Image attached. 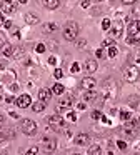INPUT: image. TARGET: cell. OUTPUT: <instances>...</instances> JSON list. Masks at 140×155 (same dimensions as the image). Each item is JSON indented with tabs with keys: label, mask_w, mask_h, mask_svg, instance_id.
<instances>
[{
	"label": "cell",
	"mask_w": 140,
	"mask_h": 155,
	"mask_svg": "<svg viewBox=\"0 0 140 155\" xmlns=\"http://www.w3.org/2000/svg\"><path fill=\"white\" fill-rule=\"evenodd\" d=\"M118 92V85L113 78H107L102 85V98L103 100H113Z\"/></svg>",
	"instance_id": "1"
},
{
	"label": "cell",
	"mask_w": 140,
	"mask_h": 155,
	"mask_svg": "<svg viewBox=\"0 0 140 155\" xmlns=\"http://www.w3.org/2000/svg\"><path fill=\"white\" fill-rule=\"evenodd\" d=\"M80 34V27L77 22L70 20L65 24V27H63V38H65L67 42H75L77 37H78Z\"/></svg>",
	"instance_id": "2"
},
{
	"label": "cell",
	"mask_w": 140,
	"mask_h": 155,
	"mask_svg": "<svg viewBox=\"0 0 140 155\" xmlns=\"http://www.w3.org/2000/svg\"><path fill=\"white\" fill-rule=\"evenodd\" d=\"M20 130H22L25 135L32 137V135L37 134V130H38V125H37L35 122L32 120V118H22V120H20Z\"/></svg>",
	"instance_id": "3"
},
{
	"label": "cell",
	"mask_w": 140,
	"mask_h": 155,
	"mask_svg": "<svg viewBox=\"0 0 140 155\" xmlns=\"http://www.w3.org/2000/svg\"><path fill=\"white\" fill-rule=\"evenodd\" d=\"M45 120H47V124H48L53 130H57V132H62L63 127H65V120H63V117H62V115H58V114L50 115V117L45 118Z\"/></svg>",
	"instance_id": "4"
},
{
	"label": "cell",
	"mask_w": 140,
	"mask_h": 155,
	"mask_svg": "<svg viewBox=\"0 0 140 155\" xmlns=\"http://www.w3.org/2000/svg\"><path fill=\"white\" fill-rule=\"evenodd\" d=\"M123 78H125V82H128V84H133V82L138 80L140 70L137 68V65H128V67L123 70Z\"/></svg>",
	"instance_id": "5"
},
{
	"label": "cell",
	"mask_w": 140,
	"mask_h": 155,
	"mask_svg": "<svg viewBox=\"0 0 140 155\" xmlns=\"http://www.w3.org/2000/svg\"><path fill=\"white\" fill-rule=\"evenodd\" d=\"M138 128H140V122L132 118V120L125 122V125H123V134L128 135V137H133V135L138 132Z\"/></svg>",
	"instance_id": "6"
},
{
	"label": "cell",
	"mask_w": 140,
	"mask_h": 155,
	"mask_svg": "<svg viewBox=\"0 0 140 155\" xmlns=\"http://www.w3.org/2000/svg\"><path fill=\"white\" fill-rule=\"evenodd\" d=\"M127 34H128V37L140 35V20H137V18L127 20Z\"/></svg>",
	"instance_id": "7"
},
{
	"label": "cell",
	"mask_w": 140,
	"mask_h": 155,
	"mask_svg": "<svg viewBox=\"0 0 140 155\" xmlns=\"http://www.w3.org/2000/svg\"><path fill=\"white\" fill-rule=\"evenodd\" d=\"M108 34L112 35L113 38H120L123 34V22L122 20H115V24L112 25V28L108 30Z\"/></svg>",
	"instance_id": "8"
},
{
	"label": "cell",
	"mask_w": 140,
	"mask_h": 155,
	"mask_svg": "<svg viewBox=\"0 0 140 155\" xmlns=\"http://www.w3.org/2000/svg\"><path fill=\"white\" fill-rule=\"evenodd\" d=\"M42 148L45 153H53L57 148V142L53 138H43L42 140Z\"/></svg>",
	"instance_id": "9"
},
{
	"label": "cell",
	"mask_w": 140,
	"mask_h": 155,
	"mask_svg": "<svg viewBox=\"0 0 140 155\" xmlns=\"http://www.w3.org/2000/svg\"><path fill=\"white\" fill-rule=\"evenodd\" d=\"M73 105V98L72 97H65L63 100H60L58 104H57V112H65V110H70Z\"/></svg>",
	"instance_id": "10"
},
{
	"label": "cell",
	"mask_w": 140,
	"mask_h": 155,
	"mask_svg": "<svg viewBox=\"0 0 140 155\" xmlns=\"http://www.w3.org/2000/svg\"><path fill=\"white\" fill-rule=\"evenodd\" d=\"M95 85H97V80L93 77H83L82 82H80V87H82L85 92L93 90V88H95Z\"/></svg>",
	"instance_id": "11"
},
{
	"label": "cell",
	"mask_w": 140,
	"mask_h": 155,
	"mask_svg": "<svg viewBox=\"0 0 140 155\" xmlns=\"http://www.w3.org/2000/svg\"><path fill=\"white\" fill-rule=\"evenodd\" d=\"M17 105H18L20 108H27V107H32V97H30L28 94H22L18 98H17L15 102Z\"/></svg>",
	"instance_id": "12"
},
{
	"label": "cell",
	"mask_w": 140,
	"mask_h": 155,
	"mask_svg": "<svg viewBox=\"0 0 140 155\" xmlns=\"http://www.w3.org/2000/svg\"><path fill=\"white\" fill-rule=\"evenodd\" d=\"M73 142L77 145H80V147H85V145L90 143V137H88V134H78V135H75Z\"/></svg>",
	"instance_id": "13"
},
{
	"label": "cell",
	"mask_w": 140,
	"mask_h": 155,
	"mask_svg": "<svg viewBox=\"0 0 140 155\" xmlns=\"http://www.w3.org/2000/svg\"><path fill=\"white\" fill-rule=\"evenodd\" d=\"M50 98H52V90H48V88H40L38 90V100L43 102V104H47Z\"/></svg>",
	"instance_id": "14"
},
{
	"label": "cell",
	"mask_w": 140,
	"mask_h": 155,
	"mask_svg": "<svg viewBox=\"0 0 140 155\" xmlns=\"http://www.w3.org/2000/svg\"><path fill=\"white\" fill-rule=\"evenodd\" d=\"M97 98H98V94H97L95 90H88L83 94V102L85 104H92V102H95Z\"/></svg>",
	"instance_id": "15"
},
{
	"label": "cell",
	"mask_w": 140,
	"mask_h": 155,
	"mask_svg": "<svg viewBox=\"0 0 140 155\" xmlns=\"http://www.w3.org/2000/svg\"><path fill=\"white\" fill-rule=\"evenodd\" d=\"M97 68H98V65H97V60H92V58H88V60L85 62V70H87V74H95Z\"/></svg>",
	"instance_id": "16"
},
{
	"label": "cell",
	"mask_w": 140,
	"mask_h": 155,
	"mask_svg": "<svg viewBox=\"0 0 140 155\" xmlns=\"http://www.w3.org/2000/svg\"><path fill=\"white\" fill-rule=\"evenodd\" d=\"M18 4V2H12V4H7V2H0V5H2L3 12L5 14H13L15 12V5Z\"/></svg>",
	"instance_id": "17"
},
{
	"label": "cell",
	"mask_w": 140,
	"mask_h": 155,
	"mask_svg": "<svg viewBox=\"0 0 140 155\" xmlns=\"http://www.w3.org/2000/svg\"><path fill=\"white\" fill-rule=\"evenodd\" d=\"M43 5H45V8H48V10H55L57 7H60V0H45Z\"/></svg>",
	"instance_id": "18"
},
{
	"label": "cell",
	"mask_w": 140,
	"mask_h": 155,
	"mask_svg": "<svg viewBox=\"0 0 140 155\" xmlns=\"http://www.w3.org/2000/svg\"><path fill=\"white\" fill-rule=\"evenodd\" d=\"M63 92H65V87H63L60 82H57V84H53L52 85V94H55V95H62Z\"/></svg>",
	"instance_id": "19"
},
{
	"label": "cell",
	"mask_w": 140,
	"mask_h": 155,
	"mask_svg": "<svg viewBox=\"0 0 140 155\" xmlns=\"http://www.w3.org/2000/svg\"><path fill=\"white\" fill-rule=\"evenodd\" d=\"M25 22L28 25H35V24H38V17H37L35 14H25Z\"/></svg>",
	"instance_id": "20"
},
{
	"label": "cell",
	"mask_w": 140,
	"mask_h": 155,
	"mask_svg": "<svg viewBox=\"0 0 140 155\" xmlns=\"http://www.w3.org/2000/svg\"><path fill=\"white\" fill-rule=\"evenodd\" d=\"M88 155H102V148H100V145H97V143L88 145Z\"/></svg>",
	"instance_id": "21"
},
{
	"label": "cell",
	"mask_w": 140,
	"mask_h": 155,
	"mask_svg": "<svg viewBox=\"0 0 140 155\" xmlns=\"http://www.w3.org/2000/svg\"><path fill=\"white\" fill-rule=\"evenodd\" d=\"M45 107H47V104H43V102H40V100H37L35 104H32V110L37 112V114H38V112H43Z\"/></svg>",
	"instance_id": "22"
},
{
	"label": "cell",
	"mask_w": 140,
	"mask_h": 155,
	"mask_svg": "<svg viewBox=\"0 0 140 155\" xmlns=\"http://www.w3.org/2000/svg\"><path fill=\"white\" fill-rule=\"evenodd\" d=\"M12 54H13V47L10 44H5L2 47V55L3 57H12Z\"/></svg>",
	"instance_id": "23"
},
{
	"label": "cell",
	"mask_w": 140,
	"mask_h": 155,
	"mask_svg": "<svg viewBox=\"0 0 140 155\" xmlns=\"http://www.w3.org/2000/svg\"><path fill=\"white\" fill-rule=\"evenodd\" d=\"M118 115H120V118H122L123 122L132 120V114H130L128 110H120V112H118Z\"/></svg>",
	"instance_id": "24"
},
{
	"label": "cell",
	"mask_w": 140,
	"mask_h": 155,
	"mask_svg": "<svg viewBox=\"0 0 140 155\" xmlns=\"http://www.w3.org/2000/svg\"><path fill=\"white\" fill-rule=\"evenodd\" d=\"M125 42L130 45H140V35H137V37H127Z\"/></svg>",
	"instance_id": "25"
},
{
	"label": "cell",
	"mask_w": 140,
	"mask_h": 155,
	"mask_svg": "<svg viewBox=\"0 0 140 155\" xmlns=\"http://www.w3.org/2000/svg\"><path fill=\"white\" fill-rule=\"evenodd\" d=\"M117 55H118V48H117V45L108 47V57H110V58H115Z\"/></svg>",
	"instance_id": "26"
},
{
	"label": "cell",
	"mask_w": 140,
	"mask_h": 155,
	"mask_svg": "<svg viewBox=\"0 0 140 155\" xmlns=\"http://www.w3.org/2000/svg\"><path fill=\"white\" fill-rule=\"evenodd\" d=\"M102 28L108 32L110 28H112V20H110V18H103V20H102Z\"/></svg>",
	"instance_id": "27"
},
{
	"label": "cell",
	"mask_w": 140,
	"mask_h": 155,
	"mask_svg": "<svg viewBox=\"0 0 140 155\" xmlns=\"http://www.w3.org/2000/svg\"><path fill=\"white\" fill-rule=\"evenodd\" d=\"M22 55H23V48L22 47H15V48H13V54H12L13 58H20Z\"/></svg>",
	"instance_id": "28"
},
{
	"label": "cell",
	"mask_w": 140,
	"mask_h": 155,
	"mask_svg": "<svg viewBox=\"0 0 140 155\" xmlns=\"http://www.w3.org/2000/svg\"><path fill=\"white\" fill-rule=\"evenodd\" d=\"M43 30H45V32L57 30V24H45V25H43Z\"/></svg>",
	"instance_id": "29"
},
{
	"label": "cell",
	"mask_w": 140,
	"mask_h": 155,
	"mask_svg": "<svg viewBox=\"0 0 140 155\" xmlns=\"http://www.w3.org/2000/svg\"><path fill=\"white\" fill-rule=\"evenodd\" d=\"M53 77H55L57 80H60V78L63 77V70H62V68H58V67H57L55 70H53Z\"/></svg>",
	"instance_id": "30"
},
{
	"label": "cell",
	"mask_w": 140,
	"mask_h": 155,
	"mask_svg": "<svg viewBox=\"0 0 140 155\" xmlns=\"http://www.w3.org/2000/svg\"><path fill=\"white\" fill-rule=\"evenodd\" d=\"M102 112H100V110H93L92 112V114H90V117H92L93 118V120H100V118H102Z\"/></svg>",
	"instance_id": "31"
},
{
	"label": "cell",
	"mask_w": 140,
	"mask_h": 155,
	"mask_svg": "<svg viewBox=\"0 0 140 155\" xmlns=\"http://www.w3.org/2000/svg\"><path fill=\"white\" fill-rule=\"evenodd\" d=\"M70 70H72V74H78L80 72V64L78 62H73L72 67H70Z\"/></svg>",
	"instance_id": "32"
},
{
	"label": "cell",
	"mask_w": 140,
	"mask_h": 155,
	"mask_svg": "<svg viewBox=\"0 0 140 155\" xmlns=\"http://www.w3.org/2000/svg\"><path fill=\"white\" fill-rule=\"evenodd\" d=\"M45 50H47V47L43 44H37L35 45V52H37V54H43Z\"/></svg>",
	"instance_id": "33"
},
{
	"label": "cell",
	"mask_w": 140,
	"mask_h": 155,
	"mask_svg": "<svg viewBox=\"0 0 140 155\" xmlns=\"http://www.w3.org/2000/svg\"><path fill=\"white\" fill-rule=\"evenodd\" d=\"M37 153H38V147H37V145L35 147H30L28 150L25 152V155H37Z\"/></svg>",
	"instance_id": "34"
},
{
	"label": "cell",
	"mask_w": 140,
	"mask_h": 155,
	"mask_svg": "<svg viewBox=\"0 0 140 155\" xmlns=\"http://www.w3.org/2000/svg\"><path fill=\"white\" fill-rule=\"evenodd\" d=\"M112 45H115V42H113L112 38H107V40L102 42V48H103V47H112Z\"/></svg>",
	"instance_id": "35"
},
{
	"label": "cell",
	"mask_w": 140,
	"mask_h": 155,
	"mask_svg": "<svg viewBox=\"0 0 140 155\" xmlns=\"http://www.w3.org/2000/svg\"><path fill=\"white\" fill-rule=\"evenodd\" d=\"M117 147H118L120 150H125V148H127V142L125 140H117Z\"/></svg>",
	"instance_id": "36"
},
{
	"label": "cell",
	"mask_w": 140,
	"mask_h": 155,
	"mask_svg": "<svg viewBox=\"0 0 140 155\" xmlns=\"http://www.w3.org/2000/svg\"><path fill=\"white\" fill-rule=\"evenodd\" d=\"M5 102H7V104H15L17 98L13 97V95H7V97H5Z\"/></svg>",
	"instance_id": "37"
},
{
	"label": "cell",
	"mask_w": 140,
	"mask_h": 155,
	"mask_svg": "<svg viewBox=\"0 0 140 155\" xmlns=\"http://www.w3.org/2000/svg\"><path fill=\"white\" fill-rule=\"evenodd\" d=\"M67 118H68L70 122H77V114H73V112H68V115H67Z\"/></svg>",
	"instance_id": "38"
},
{
	"label": "cell",
	"mask_w": 140,
	"mask_h": 155,
	"mask_svg": "<svg viewBox=\"0 0 140 155\" xmlns=\"http://www.w3.org/2000/svg\"><path fill=\"white\" fill-rule=\"evenodd\" d=\"M95 57L97 58H103V48H97V50H95Z\"/></svg>",
	"instance_id": "39"
},
{
	"label": "cell",
	"mask_w": 140,
	"mask_h": 155,
	"mask_svg": "<svg viewBox=\"0 0 140 155\" xmlns=\"http://www.w3.org/2000/svg\"><path fill=\"white\" fill-rule=\"evenodd\" d=\"M48 64L50 65H57V57H53V55H52V57H48Z\"/></svg>",
	"instance_id": "40"
},
{
	"label": "cell",
	"mask_w": 140,
	"mask_h": 155,
	"mask_svg": "<svg viewBox=\"0 0 140 155\" xmlns=\"http://www.w3.org/2000/svg\"><path fill=\"white\" fill-rule=\"evenodd\" d=\"M77 108H78V110H85V108H87V104H85V102H80V104L77 105Z\"/></svg>",
	"instance_id": "41"
},
{
	"label": "cell",
	"mask_w": 140,
	"mask_h": 155,
	"mask_svg": "<svg viewBox=\"0 0 140 155\" xmlns=\"http://www.w3.org/2000/svg\"><path fill=\"white\" fill-rule=\"evenodd\" d=\"M100 120H102L103 124H107V125H112V122H110V118H107L105 115H102V118H100Z\"/></svg>",
	"instance_id": "42"
},
{
	"label": "cell",
	"mask_w": 140,
	"mask_h": 155,
	"mask_svg": "<svg viewBox=\"0 0 140 155\" xmlns=\"http://www.w3.org/2000/svg\"><path fill=\"white\" fill-rule=\"evenodd\" d=\"M80 5H82V8H88V7H90V2L83 0V2H80Z\"/></svg>",
	"instance_id": "43"
},
{
	"label": "cell",
	"mask_w": 140,
	"mask_h": 155,
	"mask_svg": "<svg viewBox=\"0 0 140 155\" xmlns=\"http://www.w3.org/2000/svg\"><path fill=\"white\" fill-rule=\"evenodd\" d=\"M8 88H10V92H17V90H18V85H17V84H12Z\"/></svg>",
	"instance_id": "44"
},
{
	"label": "cell",
	"mask_w": 140,
	"mask_h": 155,
	"mask_svg": "<svg viewBox=\"0 0 140 155\" xmlns=\"http://www.w3.org/2000/svg\"><path fill=\"white\" fill-rule=\"evenodd\" d=\"M5 25V17H3V14H0V28Z\"/></svg>",
	"instance_id": "45"
},
{
	"label": "cell",
	"mask_w": 140,
	"mask_h": 155,
	"mask_svg": "<svg viewBox=\"0 0 140 155\" xmlns=\"http://www.w3.org/2000/svg\"><path fill=\"white\" fill-rule=\"evenodd\" d=\"M77 45H78L80 48H83V47L87 45V42H85V40H78V42H77Z\"/></svg>",
	"instance_id": "46"
},
{
	"label": "cell",
	"mask_w": 140,
	"mask_h": 155,
	"mask_svg": "<svg viewBox=\"0 0 140 155\" xmlns=\"http://www.w3.org/2000/svg\"><path fill=\"white\" fill-rule=\"evenodd\" d=\"M5 28H12V20H5V25H3Z\"/></svg>",
	"instance_id": "47"
},
{
	"label": "cell",
	"mask_w": 140,
	"mask_h": 155,
	"mask_svg": "<svg viewBox=\"0 0 140 155\" xmlns=\"http://www.w3.org/2000/svg\"><path fill=\"white\" fill-rule=\"evenodd\" d=\"M8 114H10V117H12V118H18V114H15V112H8Z\"/></svg>",
	"instance_id": "48"
},
{
	"label": "cell",
	"mask_w": 140,
	"mask_h": 155,
	"mask_svg": "<svg viewBox=\"0 0 140 155\" xmlns=\"http://www.w3.org/2000/svg\"><path fill=\"white\" fill-rule=\"evenodd\" d=\"M5 140H7V135L0 134V143H2V142H5Z\"/></svg>",
	"instance_id": "49"
},
{
	"label": "cell",
	"mask_w": 140,
	"mask_h": 155,
	"mask_svg": "<svg viewBox=\"0 0 140 155\" xmlns=\"http://www.w3.org/2000/svg\"><path fill=\"white\" fill-rule=\"evenodd\" d=\"M123 4H125V5H133V4H135V2H133V0H125Z\"/></svg>",
	"instance_id": "50"
},
{
	"label": "cell",
	"mask_w": 140,
	"mask_h": 155,
	"mask_svg": "<svg viewBox=\"0 0 140 155\" xmlns=\"http://www.w3.org/2000/svg\"><path fill=\"white\" fill-rule=\"evenodd\" d=\"M5 67H7V64H5V62H0V70H3Z\"/></svg>",
	"instance_id": "51"
},
{
	"label": "cell",
	"mask_w": 140,
	"mask_h": 155,
	"mask_svg": "<svg viewBox=\"0 0 140 155\" xmlns=\"http://www.w3.org/2000/svg\"><path fill=\"white\" fill-rule=\"evenodd\" d=\"M3 122H5V117H3V115H0V127L3 125Z\"/></svg>",
	"instance_id": "52"
},
{
	"label": "cell",
	"mask_w": 140,
	"mask_h": 155,
	"mask_svg": "<svg viewBox=\"0 0 140 155\" xmlns=\"http://www.w3.org/2000/svg\"><path fill=\"white\" fill-rule=\"evenodd\" d=\"M13 35H15V38H20V32L18 30H15V34H13Z\"/></svg>",
	"instance_id": "53"
},
{
	"label": "cell",
	"mask_w": 140,
	"mask_h": 155,
	"mask_svg": "<svg viewBox=\"0 0 140 155\" xmlns=\"http://www.w3.org/2000/svg\"><path fill=\"white\" fill-rule=\"evenodd\" d=\"M135 62H137V64H140V55L137 57V60H135Z\"/></svg>",
	"instance_id": "54"
},
{
	"label": "cell",
	"mask_w": 140,
	"mask_h": 155,
	"mask_svg": "<svg viewBox=\"0 0 140 155\" xmlns=\"http://www.w3.org/2000/svg\"><path fill=\"white\" fill-rule=\"evenodd\" d=\"M137 150H138V152H140V142H138V147H137Z\"/></svg>",
	"instance_id": "55"
},
{
	"label": "cell",
	"mask_w": 140,
	"mask_h": 155,
	"mask_svg": "<svg viewBox=\"0 0 140 155\" xmlns=\"http://www.w3.org/2000/svg\"><path fill=\"white\" fill-rule=\"evenodd\" d=\"M2 100H5V98H3V97H2V95H0V102H2Z\"/></svg>",
	"instance_id": "56"
},
{
	"label": "cell",
	"mask_w": 140,
	"mask_h": 155,
	"mask_svg": "<svg viewBox=\"0 0 140 155\" xmlns=\"http://www.w3.org/2000/svg\"><path fill=\"white\" fill-rule=\"evenodd\" d=\"M135 155H140V152H137V153H135Z\"/></svg>",
	"instance_id": "57"
},
{
	"label": "cell",
	"mask_w": 140,
	"mask_h": 155,
	"mask_svg": "<svg viewBox=\"0 0 140 155\" xmlns=\"http://www.w3.org/2000/svg\"><path fill=\"white\" fill-rule=\"evenodd\" d=\"M73 155H80V153H73Z\"/></svg>",
	"instance_id": "58"
}]
</instances>
